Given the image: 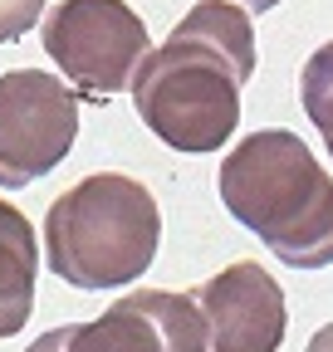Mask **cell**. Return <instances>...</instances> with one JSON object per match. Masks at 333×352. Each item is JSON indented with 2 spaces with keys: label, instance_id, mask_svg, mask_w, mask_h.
<instances>
[{
  "label": "cell",
  "instance_id": "obj_1",
  "mask_svg": "<svg viewBox=\"0 0 333 352\" xmlns=\"http://www.w3.org/2000/svg\"><path fill=\"white\" fill-rule=\"evenodd\" d=\"M255 74V25L240 6L196 0L133 74V108L172 152H221L240 127V88Z\"/></svg>",
  "mask_w": 333,
  "mask_h": 352
},
{
  "label": "cell",
  "instance_id": "obj_2",
  "mask_svg": "<svg viewBox=\"0 0 333 352\" xmlns=\"http://www.w3.org/2000/svg\"><path fill=\"white\" fill-rule=\"evenodd\" d=\"M221 201L289 270L333 264V176L289 127H260L226 152Z\"/></svg>",
  "mask_w": 333,
  "mask_h": 352
},
{
  "label": "cell",
  "instance_id": "obj_3",
  "mask_svg": "<svg viewBox=\"0 0 333 352\" xmlns=\"http://www.w3.org/2000/svg\"><path fill=\"white\" fill-rule=\"evenodd\" d=\"M162 250V210L138 176L94 171L45 215V264L78 294H113L147 274Z\"/></svg>",
  "mask_w": 333,
  "mask_h": 352
},
{
  "label": "cell",
  "instance_id": "obj_4",
  "mask_svg": "<svg viewBox=\"0 0 333 352\" xmlns=\"http://www.w3.org/2000/svg\"><path fill=\"white\" fill-rule=\"evenodd\" d=\"M152 34L122 0H64L45 15V54L59 64L69 88L89 103H108L133 83Z\"/></svg>",
  "mask_w": 333,
  "mask_h": 352
},
{
  "label": "cell",
  "instance_id": "obj_5",
  "mask_svg": "<svg viewBox=\"0 0 333 352\" xmlns=\"http://www.w3.org/2000/svg\"><path fill=\"white\" fill-rule=\"evenodd\" d=\"M78 138V94L45 69L0 78V186L25 191L50 176Z\"/></svg>",
  "mask_w": 333,
  "mask_h": 352
},
{
  "label": "cell",
  "instance_id": "obj_6",
  "mask_svg": "<svg viewBox=\"0 0 333 352\" xmlns=\"http://www.w3.org/2000/svg\"><path fill=\"white\" fill-rule=\"evenodd\" d=\"M25 352H206V323L191 294L142 289L113 298L94 323H59Z\"/></svg>",
  "mask_w": 333,
  "mask_h": 352
},
{
  "label": "cell",
  "instance_id": "obj_7",
  "mask_svg": "<svg viewBox=\"0 0 333 352\" xmlns=\"http://www.w3.org/2000/svg\"><path fill=\"white\" fill-rule=\"evenodd\" d=\"M191 298L206 323V352H279L289 303L265 264H226L201 289H191Z\"/></svg>",
  "mask_w": 333,
  "mask_h": 352
},
{
  "label": "cell",
  "instance_id": "obj_8",
  "mask_svg": "<svg viewBox=\"0 0 333 352\" xmlns=\"http://www.w3.org/2000/svg\"><path fill=\"white\" fill-rule=\"evenodd\" d=\"M34 279H39V240L25 210L0 196V338H15L34 314Z\"/></svg>",
  "mask_w": 333,
  "mask_h": 352
},
{
  "label": "cell",
  "instance_id": "obj_9",
  "mask_svg": "<svg viewBox=\"0 0 333 352\" xmlns=\"http://www.w3.org/2000/svg\"><path fill=\"white\" fill-rule=\"evenodd\" d=\"M299 98H304V113H309V122L319 127V138H323V147H328V162H333V39L319 44V50L304 59Z\"/></svg>",
  "mask_w": 333,
  "mask_h": 352
},
{
  "label": "cell",
  "instance_id": "obj_10",
  "mask_svg": "<svg viewBox=\"0 0 333 352\" xmlns=\"http://www.w3.org/2000/svg\"><path fill=\"white\" fill-rule=\"evenodd\" d=\"M39 20H45V0H0V44L25 39Z\"/></svg>",
  "mask_w": 333,
  "mask_h": 352
},
{
  "label": "cell",
  "instance_id": "obj_11",
  "mask_svg": "<svg viewBox=\"0 0 333 352\" xmlns=\"http://www.w3.org/2000/svg\"><path fill=\"white\" fill-rule=\"evenodd\" d=\"M304 352H333V323H323L314 338H309V347Z\"/></svg>",
  "mask_w": 333,
  "mask_h": 352
},
{
  "label": "cell",
  "instance_id": "obj_12",
  "mask_svg": "<svg viewBox=\"0 0 333 352\" xmlns=\"http://www.w3.org/2000/svg\"><path fill=\"white\" fill-rule=\"evenodd\" d=\"M226 6H240L245 15H265V10H275L279 0H226Z\"/></svg>",
  "mask_w": 333,
  "mask_h": 352
}]
</instances>
